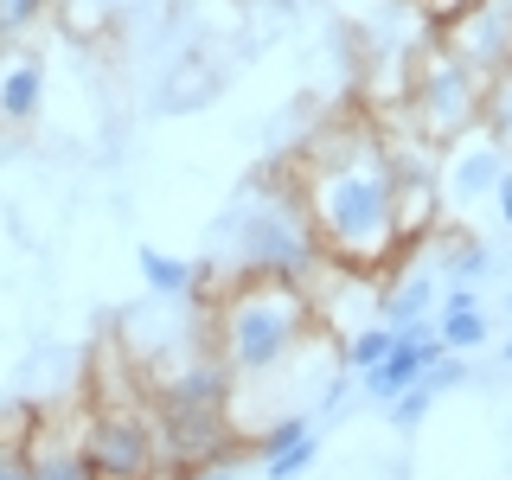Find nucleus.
I'll list each match as a JSON object with an SVG mask.
<instances>
[{
  "mask_svg": "<svg viewBox=\"0 0 512 480\" xmlns=\"http://www.w3.org/2000/svg\"><path fill=\"white\" fill-rule=\"evenodd\" d=\"M301 212L320 256L346 276H384L404 256L397 231V160L372 128H327L301 167Z\"/></svg>",
  "mask_w": 512,
  "mask_h": 480,
  "instance_id": "obj_1",
  "label": "nucleus"
},
{
  "mask_svg": "<svg viewBox=\"0 0 512 480\" xmlns=\"http://www.w3.org/2000/svg\"><path fill=\"white\" fill-rule=\"evenodd\" d=\"M320 327L314 288L295 282H263V276H237L218 295L212 314V352L231 365V378H263L288 365L301 352V340Z\"/></svg>",
  "mask_w": 512,
  "mask_h": 480,
  "instance_id": "obj_2",
  "label": "nucleus"
},
{
  "mask_svg": "<svg viewBox=\"0 0 512 480\" xmlns=\"http://www.w3.org/2000/svg\"><path fill=\"white\" fill-rule=\"evenodd\" d=\"M320 263H327V256H320V244H314L308 212H301V205L256 199L250 212H244V224H237V269H244V276L314 288Z\"/></svg>",
  "mask_w": 512,
  "mask_h": 480,
  "instance_id": "obj_3",
  "label": "nucleus"
},
{
  "mask_svg": "<svg viewBox=\"0 0 512 480\" xmlns=\"http://www.w3.org/2000/svg\"><path fill=\"white\" fill-rule=\"evenodd\" d=\"M404 109H410V128H416V135L442 148V141L468 135V128L480 122V109H487V77H480L474 64H461L455 52H442V45H436V52L416 64Z\"/></svg>",
  "mask_w": 512,
  "mask_h": 480,
  "instance_id": "obj_4",
  "label": "nucleus"
},
{
  "mask_svg": "<svg viewBox=\"0 0 512 480\" xmlns=\"http://www.w3.org/2000/svg\"><path fill=\"white\" fill-rule=\"evenodd\" d=\"M84 455L103 480H154L160 468V429L141 410H90L84 416Z\"/></svg>",
  "mask_w": 512,
  "mask_h": 480,
  "instance_id": "obj_5",
  "label": "nucleus"
},
{
  "mask_svg": "<svg viewBox=\"0 0 512 480\" xmlns=\"http://www.w3.org/2000/svg\"><path fill=\"white\" fill-rule=\"evenodd\" d=\"M506 167H512V154L500 148V135H493L487 122H474L468 135H455V141L436 148V192H442V205L493 199V186H500Z\"/></svg>",
  "mask_w": 512,
  "mask_h": 480,
  "instance_id": "obj_6",
  "label": "nucleus"
},
{
  "mask_svg": "<svg viewBox=\"0 0 512 480\" xmlns=\"http://www.w3.org/2000/svg\"><path fill=\"white\" fill-rule=\"evenodd\" d=\"M442 52L474 64L480 77H500L512 64V0H474L468 13L442 26Z\"/></svg>",
  "mask_w": 512,
  "mask_h": 480,
  "instance_id": "obj_7",
  "label": "nucleus"
},
{
  "mask_svg": "<svg viewBox=\"0 0 512 480\" xmlns=\"http://www.w3.org/2000/svg\"><path fill=\"white\" fill-rule=\"evenodd\" d=\"M442 333H436V320H423V327H410V333H397L391 340V352L372 365V372L359 378V391L365 397H378V404H391V397H404L410 384H423V372L442 359Z\"/></svg>",
  "mask_w": 512,
  "mask_h": 480,
  "instance_id": "obj_8",
  "label": "nucleus"
},
{
  "mask_svg": "<svg viewBox=\"0 0 512 480\" xmlns=\"http://www.w3.org/2000/svg\"><path fill=\"white\" fill-rule=\"evenodd\" d=\"M250 455L263 480H308L320 461V429L308 416H276V423H263L250 436Z\"/></svg>",
  "mask_w": 512,
  "mask_h": 480,
  "instance_id": "obj_9",
  "label": "nucleus"
},
{
  "mask_svg": "<svg viewBox=\"0 0 512 480\" xmlns=\"http://www.w3.org/2000/svg\"><path fill=\"white\" fill-rule=\"evenodd\" d=\"M26 480H103V474L84 455V429L77 436H45V423H32L26 429Z\"/></svg>",
  "mask_w": 512,
  "mask_h": 480,
  "instance_id": "obj_10",
  "label": "nucleus"
},
{
  "mask_svg": "<svg viewBox=\"0 0 512 480\" xmlns=\"http://www.w3.org/2000/svg\"><path fill=\"white\" fill-rule=\"evenodd\" d=\"M436 333H442V346L448 352H474V346H487V308H480V295L474 288H448V295L436 301Z\"/></svg>",
  "mask_w": 512,
  "mask_h": 480,
  "instance_id": "obj_11",
  "label": "nucleus"
},
{
  "mask_svg": "<svg viewBox=\"0 0 512 480\" xmlns=\"http://www.w3.org/2000/svg\"><path fill=\"white\" fill-rule=\"evenodd\" d=\"M429 314H436V276H429V269H410V276H397V282L378 295V320H384L391 333L423 327Z\"/></svg>",
  "mask_w": 512,
  "mask_h": 480,
  "instance_id": "obj_12",
  "label": "nucleus"
},
{
  "mask_svg": "<svg viewBox=\"0 0 512 480\" xmlns=\"http://www.w3.org/2000/svg\"><path fill=\"white\" fill-rule=\"evenodd\" d=\"M135 269H141V282H148V295H154V301H186L192 288L205 282V269H199V263H186V256H167V250H154V244L135 256Z\"/></svg>",
  "mask_w": 512,
  "mask_h": 480,
  "instance_id": "obj_13",
  "label": "nucleus"
},
{
  "mask_svg": "<svg viewBox=\"0 0 512 480\" xmlns=\"http://www.w3.org/2000/svg\"><path fill=\"white\" fill-rule=\"evenodd\" d=\"M45 103V71L39 58H13L7 71H0V122H32Z\"/></svg>",
  "mask_w": 512,
  "mask_h": 480,
  "instance_id": "obj_14",
  "label": "nucleus"
},
{
  "mask_svg": "<svg viewBox=\"0 0 512 480\" xmlns=\"http://www.w3.org/2000/svg\"><path fill=\"white\" fill-rule=\"evenodd\" d=\"M436 263H442V276H448V282L474 288V282L493 269V250L480 244V237H442V256H436Z\"/></svg>",
  "mask_w": 512,
  "mask_h": 480,
  "instance_id": "obj_15",
  "label": "nucleus"
},
{
  "mask_svg": "<svg viewBox=\"0 0 512 480\" xmlns=\"http://www.w3.org/2000/svg\"><path fill=\"white\" fill-rule=\"evenodd\" d=\"M391 340H397V333L384 327V320H372V327H359V333H346V340H340V365H346V378H365V372H372V365L384 359V352H391Z\"/></svg>",
  "mask_w": 512,
  "mask_h": 480,
  "instance_id": "obj_16",
  "label": "nucleus"
},
{
  "mask_svg": "<svg viewBox=\"0 0 512 480\" xmlns=\"http://www.w3.org/2000/svg\"><path fill=\"white\" fill-rule=\"evenodd\" d=\"M480 122L500 135V148L512 154V64L500 77H487V109H480Z\"/></svg>",
  "mask_w": 512,
  "mask_h": 480,
  "instance_id": "obj_17",
  "label": "nucleus"
},
{
  "mask_svg": "<svg viewBox=\"0 0 512 480\" xmlns=\"http://www.w3.org/2000/svg\"><path fill=\"white\" fill-rule=\"evenodd\" d=\"M45 7H52V0H0V45L26 39V32L45 20Z\"/></svg>",
  "mask_w": 512,
  "mask_h": 480,
  "instance_id": "obj_18",
  "label": "nucleus"
},
{
  "mask_svg": "<svg viewBox=\"0 0 512 480\" xmlns=\"http://www.w3.org/2000/svg\"><path fill=\"white\" fill-rule=\"evenodd\" d=\"M468 378H474L468 352H442V359H436V365L423 372V391H429V397H442V391H461Z\"/></svg>",
  "mask_w": 512,
  "mask_h": 480,
  "instance_id": "obj_19",
  "label": "nucleus"
},
{
  "mask_svg": "<svg viewBox=\"0 0 512 480\" xmlns=\"http://www.w3.org/2000/svg\"><path fill=\"white\" fill-rule=\"evenodd\" d=\"M429 404H436V397H429L423 384H410L404 397H391V404H384V423H391V429H423V416H429Z\"/></svg>",
  "mask_w": 512,
  "mask_h": 480,
  "instance_id": "obj_20",
  "label": "nucleus"
},
{
  "mask_svg": "<svg viewBox=\"0 0 512 480\" xmlns=\"http://www.w3.org/2000/svg\"><path fill=\"white\" fill-rule=\"evenodd\" d=\"M0 480H26V442H0Z\"/></svg>",
  "mask_w": 512,
  "mask_h": 480,
  "instance_id": "obj_21",
  "label": "nucleus"
},
{
  "mask_svg": "<svg viewBox=\"0 0 512 480\" xmlns=\"http://www.w3.org/2000/svg\"><path fill=\"white\" fill-rule=\"evenodd\" d=\"M244 461H205V468H180V480H237Z\"/></svg>",
  "mask_w": 512,
  "mask_h": 480,
  "instance_id": "obj_22",
  "label": "nucleus"
},
{
  "mask_svg": "<svg viewBox=\"0 0 512 480\" xmlns=\"http://www.w3.org/2000/svg\"><path fill=\"white\" fill-rule=\"evenodd\" d=\"M416 7H423V13H429V20H436V26H448V20H455V13H468L474 0H416Z\"/></svg>",
  "mask_w": 512,
  "mask_h": 480,
  "instance_id": "obj_23",
  "label": "nucleus"
},
{
  "mask_svg": "<svg viewBox=\"0 0 512 480\" xmlns=\"http://www.w3.org/2000/svg\"><path fill=\"white\" fill-rule=\"evenodd\" d=\"M493 218H500L506 231H512V167L500 173V186H493Z\"/></svg>",
  "mask_w": 512,
  "mask_h": 480,
  "instance_id": "obj_24",
  "label": "nucleus"
},
{
  "mask_svg": "<svg viewBox=\"0 0 512 480\" xmlns=\"http://www.w3.org/2000/svg\"><path fill=\"white\" fill-rule=\"evenodd\" d=\"M500 359H506V372H512V333H506V340H500Z\"/></svg>",
  "mask_w": 512,
  "mask_h": 480,
  "instance_id": "obj_25",
  "label": "nucleus"
},
{
  "mask_svg": "<svg viewBox=\"0 0 512 480\" xmlns=\"http://www.w3.org/2000/svg\"><path fill=\"white\" fill-rule=\"evenodd\" d=\"M52 7H84V0H52Z\"/></svg>",
  "mask_w": 512,
  "mask_h": 480,
  "instance_id": "obj_26",
  "label": "nucleus"
},
{
  "mask_svg": "<svg viewBox=\"0 0 512 480\" xmlns=\"http://www.w3.org/2000/svg\"><path fill=\"white\" fill-rule=\"evenodd\" d=\"M506 314H512V295H506Z\"/></svg>",
  "mask_w": 512,
  "mask_h": 480,
  "instance_id": "obj_27",
  "label": "nucleus"
}]
</instances>
